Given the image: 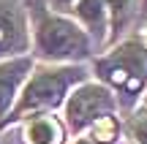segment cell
Returning <instances> with one entry per match:
<instances>
[{
    "label": "cell",
    "mask_w": 147,
    "mask_h": 144,
    "mask_svg": "<svg viewBox=\"0 0 147 144\" xmlns=\"http://www.w3.org/2000/svg\"><path fill=\"white\" fill-rule=\"evenodd\" d=\"M30 57H14L0 63V120L14 109L16 92L30 76Z\"/></svg>",
    "instance_id": "cell-6"
},
{
    "label": "cell",
    "mask_w": 147,
    "mask_h": 144,
    "mask_svg": "<svg viewBox=\"0 0 147 144\" xmlns=\"http://www.w3.org/2000/svg\"><path fill=\"white\" fill-rule=\"evenodd\" d=\"M95 74L112 90L136 98L147 84V46L139 41H125L95 63Z\"/></svg>",
    "instance_id": "cell-3"
},
{
    "label": "cell",
    "mask_w": 147,
    "mask_h": 144,
    "mask_svg": "<svg viewBox=\"0 0 147 144\" xmlns=\"http://www.w3.org/2000/svg\"><path fill=\"white\" fill-rule=\"evenodd\" d=\"M49 3L55 5V8H68L71 3H76V0H49Z\"/></svg>",
    "instance_id": "cell-12"
},
{
    "label": "cell",
    "mask_w": 147,
    "mask_h": 144,
    "mask_svg": "<svg viewBox=\"0 0 147 144\" xmlns=\"http://www.w3.org/2000/svg\"><path fill=\"white\" fill-rule=\"evenodd\" d=\"M139 0H106V11H109V25H112V33H120L123 27L131 22L134 16V8H136Z\"/></svg>",
    "instance_id": "cell-9"
},
{
    "label": "cell",
    "mask_w": 147,
    "mask_h": 144,
    "mask_svg": "<svg viewBox=\"0 0 147 144\" xmlns=\"http://www.w3.org/2000/svg\"><path fill=\"white\" fill-rule=\"evenodd\" d=\"M74 11H76V16L82 19V25L87 27L93 35H104L106 22H109L106 0H76Z\"/></svg>",
    "instance_id": "cell-8"
},
{
    "label": "cell",
    "mask_w": 147,
    "mask_h": 144,
    "mask_svg": "<svg viewBox=\"0 0 147 144\" xmlns=\"http://www.w3.org/2000/svg\"><path fill=\"white\" fill-rule=\"evenodd\" d=\"M115 95L104 84H79L65 101V123L71 131H90L98 120L115 114Z\"/></svg>",
    "instance_id": "cell-4"
},
{
    "label": "cell",
    "mask_w": 147,
    "mask_h": 144,
    "mask_svg": "<svg viewBox=\"0 0 147 144\" xmlns=\"http://www.w3.org/2000/svg\"><path fill=\"white\" fill-rule=\"evenodd\" d=\"M36 49L44 60L52 63H74L90 54V38L76 22L65 16L36 11Z\"/></svg>",
    "instance_id": "cell-2"
},
{
    "label": "cell",
    "mask_w": 147,
    "mask_h": 144,
    "mask_svg": "<svg viewBox=\"0 0 147 144\" xmlns=\"http://www.w3.org/2000/svg\"><path fill=\"white\" fill-rule=\"evenodd\" d=\"M63 125L49 114L30 117L25 123V144H63Z\"/></svg>",
    "instance_id": "cell-7"
},
{
    "label": "cell",
    "mask_w": 147,
    "mask_h": 144,
    "mask_svg": "<svg viewBox=\"0 0 147 144\" xmlns=\"http://www.w3.org/2000/svg\"><path fill=\"white\" fill-rule=\"evenodd\" d=\"M79 82H82V68H76V65H57V68L36 71L22 87V95L14 103L8 120L41 117L49 109H57L71 92V87Z\"/></svg>",
    "instance_id": "cell-1"
},
{
    "label": "cell",
    "mask_w": 147,
    "mask_h": 144,
    "mask_svg": "<svg viewBox=\"0 0 147 144\" xmlns=\"http://www.w3.org/2000/svg\"><path fill=\"white\" fill-rule=\"evenodd\" d=\"M125 133L131 144H147V106L134 112V117L125 123Z\"/></svg>",
    "instance_id": "cell-11"
},
{
    "label": "cell",
    "mask_w": 147,
    "mask_h": 144,
    "mask_svg": "<svg viewBox=\"0 0 147 144\" xmlns=\"http://www.w3.org/2000/svg\"><path fill=\"white\" fill-rule=\"evenodd\" d=\"M139 5H142V8H147V0H139Z\"/></svg>",
    "instance_id": "cell-14"
},
{
    "label": "cell",
    "mask_w": 147,
    "mask_h": 144,
    "mask_svg": "<svg viewBox=\"0 0 147 144\" xmlns=\"http://www.w3.org/2000/svg\"><path fill=\"white\" fill-rule=\"evenodd\" d=\"M27 49V22L19 0H0V57H19Z\"/></svg>",
    "instance_id": "cell-5"
},
{
    "label": "cell",
    "mask_w": 147,
    "mask_h": 144,
    "mask_svg": "<svg viewBox=\"0 0 147 144\" xmlns=\"http://www.w3.org/2000/svg\"><path fill=\"white\" fill-rule=\"evenodd\" d=\"M117 131H120V125H117L115 114H109V117L98 120V123L90 128V139H93L95 144H115Z\"/></svg>",
    "instance_id": "cell-10"
},
{
    "label": "cell",
    "mask_w": 147,
    "mask_h": 144,
    "mask_svg": "<svg viewBox=\"0 0 147 144\" xmlns=\"http://www.w3.org/2000/svg\"><path fill=\"white\" fill-rule=\"evenodd\" d=\"M74 144H95V141H93V139H90V136H87V139H76Z\"/></svg>",
    "instance_id": "cell-13"
}]
</instances>
